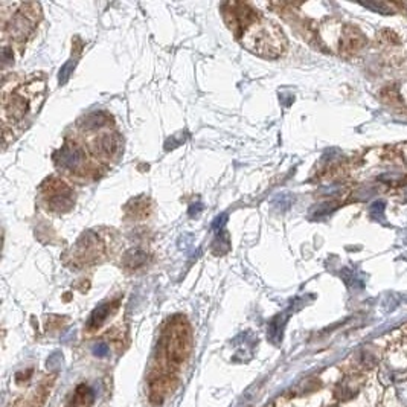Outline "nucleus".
<instances>
[{"instance_id": "f257e3e1", "label": "nucleus", "mask_w": 407, "mask_h": 407, "mask_svg": "<svg viewBox=\"0 0 407 407\" xmlns=\"http://www.w3.org/2000/svg\"><path fill=\"white\" fill-rule=\"evenodd\" d=\"M225 17L242 46L261 57L278 58L286 49L282 31L244 3L225 5Z\"/></svg>"}, {"instance_id": "f03ea898", "label": "nucleus", "mask_w": 407, "mask_h": 407, "mask_svg": "<svg viewBox=\"0 0 407 407\" xmlns=\"http://www.w3.org/2000/svg\"><path fill=\"white\" fill-rule=\"evenodd\" d=\"M45 83L43 81H32L28 86H18L17 89L11 90L8 87L3 89V99H2V119L3 127L8 124H18L23 122L28 115L38 112V107L43 101L45 95Z\"/></svg>"}, {"instance_id": "7ed1b4c3", "label": "nucleus", "mask_w": 407, "mask_h": 407, "mask_svg": "<svg viewBox=\"0 0 407 407\" xmlns=\"http://www.w3.org/2000/svg\"><path fill=\"white\" fill-rule=\"evenodd\" d=\"M25 9H26V3H23V11H20L18 15H12L11 20H3L5 31L8 29L9 35L15 40H22L31 34V31L35 26L40 6L37 5L32 11H28V12H25Z\"/></svg>"}, {"instance_id": "20e7f679", "label": "nucleus", "mask_w": 407, "mask_h": 407, "mask_svg": "<svg viewBox=\"0 0 407 407\" xmlns=\"http://www.w3.org/2000/svg\"><path fill=\"white\" fill-rule=\"evenodd\" d=\"M86 154L83 151V148L76 144H66L64 147H61L57 156H55V162L61 170L67 171V173H81L84 171L86 167Z\"/></svg>"}, {"instance_id": "39448f33", "label": "nucleus", "mask_w": 407, "mask_h": 407, "mask_svg": "<svg viewBox=\"0 0 407 407\" xmlns=\"http://www.w3.org/2000/svg\"><path fill=\"white\" fill-rule=\"evenodd\" d=\"M46 188H49L48 203L51 209L64 212L73 206V192L67 185H64L63 181H57L55 185L52 181H48Z\"/></svg>"}, {"instance_id": "423d86ee", "label": "nucleus", "mask_w": 407, "mask_h": 407, "mask_svg": "<svg viewBox=\"0 0 407 407\" xmlns=\"http://www.w3.org/2000/svg\"><path fill=\"white\" fill-rule=\"evenodd\" d=\"M120 148V139L116 133L110 131H103L99 137L93 140V151L95 154L101 156L103 159H110L116 154Z\"/></svg>"}, {"instance_id": "0eeeda50", "label": "nucleus", "mask_w": 407, "mask_h": 407, "mask_svg": "<svg viewBox=\"0 0 407 407\" xmlns=\"http://www.w3.org/2000/svg\"><path fill=\"white\" fill-rule=\"evenodd\" d=\"M76 258H81L83 261L89 262L93 261L99 252H101V244L99 239L95 233L89 232L81 236V239L76 242Z\"/></svg>"}, {"instance_id": "6e6552de", "label": "nucleus", "mask_w": 407, "mask_h": 407, "mask_svg": "<svg viewBox=\"0 0 407 407\" xmlns=\"http://www.w3.org/2000/svg\"><path fill=\"white\" fill-rule=\"evenodd\" d=\"M147 259V255L140 250H131L125 255V266L128 269H137L139 266H142Z\"/></svg>"}, {"instance_id": "1a4fd4ad", "label": "nucleus", "mask_w": 407, "mask_h": 407, "mask_svg": "<svg viewBox=\"0 0 407 407\" xmlns=\"http://www.w3.org/2000/svg\"><path fill=\"white\" fill-rule=\"evenodd\" d=\"M109 308H110V303H104V305H101L99 308H96V310L93 311L90 320H89V327H90V328H96V327H99L101 322L106 319V316H107V313H109Z\"/></svg>"}, {"instance_id": "9d476101", "label": "nucleus", "mask_w": 407, "mask_h": 407, "mask_svg": "<svg viewBox=\"0 0 407 407\" xmlns=\"http://www.w3.org/2000/svg\"><path fill=\"white\" fill-rule=\"evenodd\" d=\"M369 214L374 220L377 221H383L384 220V201L381 200H377L375 203L371 205V209H369Z\"/></svg>"}, {"instance_id": "9b49d317", "label": "nucleus", "mask_w": 407, "mask_h": 407, "mask_svg": "<svg viewBox=\"0 0 407 407\" xmlns=\"http://www.w3.org/2000/svg\"><path fill=\"white\" fill-rule=\"evenodd\" d=\"M73 67H75V61H73V59H70L69 63H66V64L61 67V70H59V84H64V83L69 79L70 72H72Z\"/></svg>"}, {"instance_id": "f8f14e48", "label": "nucleus", "mask_w": 407, "mask_h": 407, "mask_svg": "<svg viewBox=\"0 0 407 407\" xmlns=\"http://www.w3.org/2000/svg\"><path fill=\"white\" fill-rule=\"evenodd\" d=\"M273 205L279 209H289L291 205V197L289 194H282V195H278L273 201Z\"/></svg>"}, {"instance_id": "ddd939ff", "label": "nucleus", "mask_w": 407, "mask_h": 407, "mask_svg": "<svg viewBox=\"0 0 407 407\" xmlns=\"http://www.w3.org/2000/svg\"><path fill=\"white\" fill-rule=\"evenodd\" d=\"M226 218H228V215H226V214H223V215L217 217V218H215V221L212 223V229L218 232V231H220V229L223 228V225L226 223Z\"/></svg>"}, {"instance_id": "4468645a", "label": "nucleus", "mask_w": 407, "mask_h": 407, "mask_svg": "<svg viewBox=\"0 0 407 407\" xmlns=\"http://www.w3.org/2000/svg\"><path fill=\"white\" fill-rule=\"evenodd\" d=\"M200 211H201V205H200V203H197V205H192V206H191V209H189V215H191V217H194V215H197Z\"/></svg>"}, {"instance_id": "2eb2a0df", "label": "nucleus", "mask_w": 407, "mask_h": 407, "mask_svg": "<svg viewBox=\"0 0 407 407\" xmlns=\"http://www.w3.org/2000/svg\"><path fill=\"white\" fill-rule=\"evenodd\" d=\"M95 352L101 355V354H104V352H107V347H106V345H98V347L95 348Z\"/></svg>"}]
</instances>
